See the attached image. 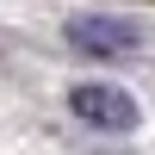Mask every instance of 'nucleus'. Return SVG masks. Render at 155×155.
<instances>
[{
	"instance_id": "1",
	"label": "nucleus",
	"mask_w": 155,
	"mask_h": 155,
	"mask_svg": "<svg viewBox=\"0 0 155 155\" xmlns=\"http://www.w3.org/2000/svg\"><path fill=\"white\" fill-rule=\"evenodd\" d=\"M68 112L81 124H93V130H137V99L124 93V87H112V81H74L68 87Z\"/></svg>"
},
{
	"instance_id": "2",
	"label": "nucleus",
	"mask_w": 155,
	"mask_h": 155,
	"mask_svg": "<svg viewBox=\"0 0 155 155\" xmlns=\"http://www.w3.org/2000/svg\"><path fill=\"white\" fill-rule=\"evenodd\" d=\"M62 37H68L74 50H87V56H130L137 50V25L112 19V12H74V19L62 25Z\"/></svg>"
}]
</instances>
